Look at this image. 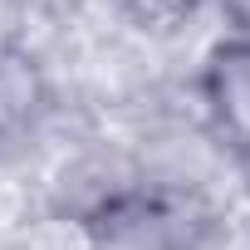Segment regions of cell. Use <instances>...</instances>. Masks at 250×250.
<instances>
[{"mask_svg": "<svg viewBox=\"0 0 250 250\" xmlns=\"http://www.w3.org/2000/svg\"><path fill=\"white\" fill-rule=\"evenodd\" d=\"M221 20V35H235V40H250V0H206Z\"/></svg>", "mask_w": 250, "mask_h": 250, "instance_id": "cell-2", "label": "cell"}, {"mask_svg": "<svg viewBox=\"0 0 250 250\" xmlns=\"http://www.w3.org/2000/svg\"><path fill=\"white\" fill-rule=\"evenodd\" d=\"M196 98L206 128L226 143L230 157L250 152V40L216 35L196 69Z\"/></svg>", "mask_w": 250, "mask_h": 250, "instance_id": "cell-1", "label": "cell"}]
</instances>
